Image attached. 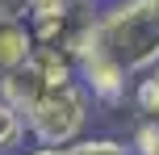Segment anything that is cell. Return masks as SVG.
<instances>
[{"label":"cell","instance_id":"1","mask_svg":"<svg viewBox=\"0 0 159 155\" xmlns=\"http://www.w3.org/2000/svg\"><path fill=\"white\" fill-rule=\"evenodd\" d=\"M92 46L113 55L130 75L159 63V0H113L92 21Z\"/></svg>","mask_w":159,"mask_h":155},{"label":"cell","instance_id":"2","mask_svg":"<svg viewBox=\"0 0 159 155\" xmlns=\"http://www.w3.org/2000/svg\"><path fill=\"white\" fill-rule=\"evenodd\" d=\"M101 113L96 101L80 80L46 88L30 109H25V126H30L34 147H71L84 134H92V117Z\"/></svg>","mask_w":159,"mask_h":155},{"label":"cell","instance_id":"3","mask_svg":"<svg viewBox=\"0 0 159 155\" xmlns=\"http://www.w3.org/2000/svg\"><path fill=\"white\" fill-rule=\"evenodd\" d=\"M75 80L88 88V97L96 101L101 113H117V109H130V92H134V75L117 63L113 55H105L101 46H88L80 50L75 59Z\"/></svg>","mask_w":159,"mask_h":155},{"label":"cell","instance_id":"4","mask_svg":"<svg viewBox=\"0 0 159 155\" xmlns=\"http://www.w3.org/2000/svg\"><path fill=\"white\" fill-rule=\"evenodd\" d=\"M46 88H59V84H50L46 75L38 71V63H34V59H25L21 67H13L8 75H0V97H4L13 109H21V113H25V109H30Z\"/></svg>","mask_w":159,"mask_h":155},{"label":"cell","instance_id":"5","mask_svg":"<svg viewBox=\"0 0 159 155\" xmlns=\"http://www.w3.org/2000/svg\"><path fill=\"white\" fill-rule=\"evenodd\" d=\"M34 30L30 21H0V75H8L13 67H21L34 55Z\"/></svg>","mask_w":159,"mask_h":155},{"label":"cell","instance_id":"6","mask_svg":"<svg viewBox=\"0 0 159 155\" xmlns=\"http://www.w3.org/2000/svg\"><path fill=\"white\" fill-rule=\"evenodd\" d=\"M25 143H30L25 113H21V109H13L4 97H0V155H21Z\"/></svg>","mask_w":159,"mask_h":155},{"label":"cell","instance_id":"7","mask_svg":"<svg viewBox=\"0 0 159 155\" xmlns=\"http://www.w3.org/2000/svg\"><path fill=\"white\" fill-rule=\"evenodd\" d=\"M130 113H134V117H159V63L134 80V92H130Z\"/></svg>","mask_w":159,"mask_h":155},{"label":"cell","instance_id":"8","mask_svg":"<svg viewBox=\"0 0 159 155\" xmlns=\"http://www.w3.org/2000/svg\"><path fill=\"white\" fill-rule=\"evenodd\" d=\"M126 143L134 155H159V117H130Z\"/></svg>","mask_w":159,"mask_h":155},{"label":"cell","instance_id":"9","mask_svg":"<svg viewBox=\"0 0 159 155\" xmlns=\"http://www.w3.org/2000/svg\"><path fill=\"white\" fill-rule=\"evenodd\" d=\"M67 155H134L121 134H84L80 143L67 147Z\"/></svg>","mask_w":159,"mask_h":155},{"label":"cell","instance_id":"10","mask_svg":"<svg viewBox=\"0 0 159 155\" xmlns=\"http://www.w3.org/2000/svg\"><path fill=\"white\" fill-rule=\"evenodd\" d=\"M34 0H0V21H30Z\"/></svg>","mask_w":159,"mask_h":155},{"label":"cell","instance_id":"11","mask_svg":"<svg viewBox=\"0 0 159 155\" xmlns=\"http://www.w3.org/2000/svg\"><path fill=\"white\" fill-rule=\"evenodd\" d=\"M21 155H67V147H30V151H21Z\"/></svg>","mask_w":159,"mask_h":155},{"label":"cell","instance_id":"12","mask_svg":"<svg viewBox=\"0 0 159 155\" xmlns=\"http://www.w3.org/2000/svg\"><path fill=\"white\" fill-rule=\"evenodd\" d=\"M75 4H84V8H92V13H101V8L113 4V0H75Z\"/></svg>","mask_w":159,"mask_h":155}]
</instances>
